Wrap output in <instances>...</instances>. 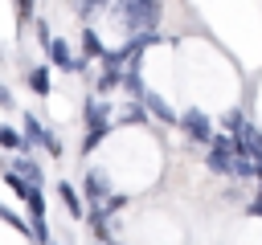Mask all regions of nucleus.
Masks as SVG:
<instances>
[{
	"mask_svg": "<svg viewBox=\"0 0 262 245\" xmlns=\"http://www.w3.org/2000/svg\"><path fill=\"white\" fill-rule=\"evenodd\" d=\"M4 180H8V188H12V192H16V196H20V200H25V196H29V192H33V188H29V184H25V180H20V176H12V172H8V176H4Z\"/></svg>",
	"mask_w": 262,
	"mask_h": 245,
	"instance_id": "nucleus-16",
	"label": "nucleus"
},
{
	"mask_svg": "<svg viewBox=\"0 0 262 245\" xmlns=\"http://www.w3.org/2000/svg\"><path fill=\"white\" fill-rule=\"evenodd\" d=\"M29 86H33V94H49V69L45 65H37V69H29Z\"/></svg>",
	"mask_w": 262,
	"mask_h": 245,
	"instance_id": "nucleus-10",
	"label": "nucleus"
},
{
	"mask_svg": "<svg viewBox=\"0 0 262 245\" xmlns=\"http://www.w3.org/2000/svg\"><path fill=\"white\" fill-rule=\"evenodd\" d=\"M119 16H123V24H127V33H131V37L156 33L160 0H119Z\"/></svg>",
	"mask_w": 262,
	"mask_h": 245,
	"instance_id": "nucleus-1",
	"label": "nucleus"
},
{
	"mask_svg": "<svg viewBox=\"0 0 262 245\" xmlns=\"http://www.w3.org/2000/svg\"><path fill=\"white\" fill-rule=\"evenodd\" d=\"M123 122H143V110H139V106H127V110H123Z\"/></svg>",
	"mask_w": 262,
	"mask_h": 245,
	"instance_id": "nucleus-17",
	"label": "nucleus"
},
{
	"mask_svg": "<svg viewBox=\"0 0 262 245\" xmlns=\"http://www.w3.org/2000/svg\"><path fill=\"white\" fill-rule=\"evenodd\" d=\"M49 139V131H45V122L41 118H33V114H25V135H20V143H25V151L33 147V143H45Z\"/></svg>",
	"mask_w": 262,
	"mask_h": 245,
	"instance_id": "nucleus-8",
	"label": "nucleus"
},
{
	"mask_svg": "<svg viewBox=\"0 0 262 245\" xmlns=\"http://www.w3.org/2000/svg\"><path fill=\"white\" fill-rule=\"evenodd\" d=\"M8 172H12V176H20L29 188H41V184H45V172H41V163H37V159H29V155H16Z\"/></svg>",
	"mask_w": 262,
	"mask_h": 245,
	"instance_id": "nucleus-5",
	"label": "nucleus"
},
{
	"mask_svg": "<svg viewBox=\"0 0 262 245\" xmlns=\"http://www.w3.org/2000/svg\"><path fill=\"white\" fill-rule=\"evenodd\" d=\"M0 147H8V151H25V143H20V135H16L12 127H0Z\"/></svg>",
	"mask_w": 262,
	"mask_h": 245,
	"instance_id": "nucleus-14",
	"label": "nucleus"
},
{
	"mask_svg": "<svg viewBox=\"0 0 262 245\" xmlns=\"http://www.w3.org/2000/svg\"><path fill=\"white\" fill-rule=\"evenodd\" d=\"M205 163H209V172H217V176H229V163H233V155H225V151H213V147H209V159H205Z\"/></svg>",
	"mask_w": 262,
	"mask_h": 245,
	"instance_id": "nucleus-12",
	"label": "nucleus"
},
{
	"mask_svg": "<svg viewBox=\"0 0 262 245\" xmlns=\"http://www.w3.org/2000/svg\"><path fill=\"white\" fill-rule=\"evenodd\" d=\"M98 245H119V241H98Z\"/></svg>",
	"mask_w": 262,
	"mask_h": 245,
	"instance_id": "nucleus-22",
	"label": "nucleus"
},
{
	"mask_svg": "<svg viewBox=\"0 0 262 245\" xmlns=\"http://www.w3.org/2000/svg\"><path fill=\"white\" fill-rule=\"evenodd\" d=\"M246 212H250V216H262V196H254V200L246 204Z\"/></svg>",
	"mask_w": 262,
	"mask_h": 245,
	"instance_id": "nucleus-20",
	"label": "nucleus"
},
{
	"mask_svg": "<svg viewBox=\"0 0 262 245\" xmlns=\"http://www.w3.org/2000/svg\"><path fill=\"white\" fill-rule=\"evenodd\" d=\"M0 106H12V94H8V86H0Z\"/></svg>",
	"mask_w": 262,
	"mask_h": 245,
	"instance_id": "nucleus-21",
	"label": "nucleus"
},
{
	"mask_svg": "<svg viewBox=\"0 0 262 245\" xmlns=\"http://www.w3.org/2000/svg\"><path fill=\"white\" fill-rule=\"evenodd\" d=\"M82 49H86V61H94V57H106V45L98 41V33H94V29H82Z\"/></svg>",
	"mask_w": 262,
	"mask_h": 245,
	"instance_id": "nucleus-9",
	"label": "nucleus"
},
{
	"mask_svg": "<svg viewBox=\"0 0 262 245\" xmlns=\"http://www.w3.org/2000/svg\"><path fill=\"white\" fill-rule=\"evenodd\" d=\"M33 29H37V37H41V41H45V45H49V41H53V37H49V24H45V20H37V24H33Z\"/></svg>",
	"mask_w": 262,
	"mask_h": 245,
	"instance_id": "nucleus-19",
	"label": "nucleus"
},
{
	"mask_svg": "<svg viewBox=\"0 0 262 245\" xmlns=\"http://www.w3.org/2000/svg\"><path fill=\"white\" fill-rule=\"evenodd\" d=\"M82 196L90 200V204H102L106 196H111V176L106 172H86V180H82Z\"/></svg>",
	"mask_w": 262,
	"mask_h": 245,
	"instance_id": "nucleus-4",
	"label": "nucleus"
},
{
	"mask_svg": "<svg viewBox=\"0 0 262 245\" xmlns=\"http://www.w3.org/2000/svg\"><path fill=\"white\" fill-rule=\"evenodd\" d=\"M90 127H106V106L94 102V98L86 102V131H90Z\"/></svg>",
	"mask_w": 262,
	"mask_h": 245,
	"instance_id": "nucleus-11",
	"label": "nucleus"
},
{
	"mask_svg": "<svg viewBox=\"0 0 262 245\" xmlns=\"http://www.w3.org/2000/svg\"><path fill=\"white\" fill-rule=\"evenodd\" d=\"M25 204H29L33 216H45V196H41V188H33V192L25 196Z\"/></svg>",
	"mask_w": 262,
	"mask_h": 245,
	"instance_id": "nucleus-15",
	"label": "nucleus"
},
{
	"mask_svg": "<svg viewBox=\"0 0 262 245\" xmlns=\"http://www.w3.org/2000/svg\"><path fill=\"white\" fill-rule=\"evenodd\" d=\"M16 16L29 20V16H33V0H16Z\"/></svg>",
	"mask_w": 262,
	"mask_h": 245,
	"instance_id": "nucleus-18",
	"label": "nucleus"
},
{
	"mask_svg": "<svg viewBox=\"0 0 262 245\" xmlns=\"http://www.w3.org/2000/svg\"><path fill=\"white\" fill-rule=\"evenodd\" d=\"M176 127L188 135V139H196V143H209L213 139V118L205 114V110H184V114H176Z\"/></svg>",
	"mask_w": 262,
	"mask_h": 245,
	"instance_id": "nucleus-2",
	"label": "nucleus"
},
{
	"mask_svg": "<svg viewBox=\"0 0 262 245\" xmlns=\"http://www.w3.org/2000/svg\"><path fill=\"white\" fill-rule=\"evenodd\" d=\"M45 49H49V65L53 69H66V74H82L86 69V57H74L66 41H49Z\"/></svg>",
	"mask_w": 262,
	"mask_h": 245,
	"instance_id": "nucleus-3",
	"label": "nucleus"
},
{
	"mask_svg": "<svg viewBox=\"0 0 262 245\" xmlns=\"http://www.w3.org/2000/svg\"><path fill=\"white\" fill-rule=\"evenodd\" d=\"M106 135H111V127H90V131H86V139H82V151L90 155V151H94V147H98Z\"/></svg>",
	"mask_w": 262,
	"mask_h": 245,
	"instance_id": "nucleus-13",
	"label": "nucleus"
},
{
	"mask_svg": "<svg viewBox=\"0 0 262 245\" xmlns=\"http://www.w3.org/2000/svg\"><path fill=\"white\" fill-rule=\"evenodd\" d=\"M57 196H61V204L70 208V216H74V220H82V216H86L82 196H78V188H74V184H66V180H61V184H57Z\"/></svg>",
	"mask_w": 262,
	"mask_h": 245,
	"instance_id": "nucleus-7",
	"label": "nucleus"
},
{
	"mask_svg": "<svg viewBox=\"0 0 262 245\" xmlns=\"http://www.w3.org/2000/svg\"><path fill=\"white\" fill-rule=\"evenodd\" d=\"M139 102H143V106H147V110H151L156 118H164L168 127H176V110H172V106H168V102H164L160 94H151V90H143V94H139Z\"/></svg>",
	"mask_w": 262,
	"mask_h": 245,
	"instance_id": "nucleus-6",
	"label": "nucleus"
}]
</instances>
